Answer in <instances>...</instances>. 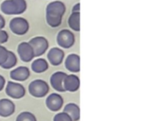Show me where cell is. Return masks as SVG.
<instances>
[{"label":"cell","mask_w":157,"mask_h":121,"mask_svg":"<svg viewBox=\"0 0 157 121\" xmlns=\"http://www.w3.org/2000/svg\"><path fill=\"white\" fill-rule=\"evenodd\" d=\"M56 40L60 47L63 49H69L75 44V38L73 32L70 31L69 29H63L59 31Z\"/></svg>","instance_id":"cell-6"},{"label":"cell","mask_w":157,"mask_h":121,"mask_svg":"<svg viewBox=\"0 0 157 121\" xmlns=\"http://www.w3.org/2000/svg\"><path fill=\"white\" fill-rule=\"evenodd\" d=\"M66 7L62 1H52L46 6V22L52 28H57L62 24Z\"/></svg>","instance_id":"cell-1"},{"label":"cell","mask_w":157,"mask_h":121,"mask_svg":"<svg viewBox=\"0 0 157 121\" xmlns=\"http://www.w3.org/2000/svg\"><path fill=\"white\" fill-rule=\"evenodd\" d=\"M53 121H73V119L67 113L63 112V113H58L57 115H55L53 117Z\"/></svg>","instance_id":"cell-21"},{"label":"cell","mask_w":157,"mask_h":121,"mask_svg":"<svg viewBox=\"0 0 157 121\" xmlns=\"http://www.w3.org/2000/svg\"><path fill=\"white\" fill-rule=\"evenodd\" d=\"M63 112L67 113L73 121H78L80 119V108L75 103H70L66 105L63 108Z\"/></svg>","instance_id":"cell-16"},{"label":"cell","mask_w":157,"mask_h":121,"mask_svg":"<svg viewBox=\"0 0 157 121\" xmlns=\"http://www.w3.org/2000/svg\"><path fill=\"white\" fill-rule=\"evenodd\" d=\"M73 12H80V3H77L73 7Z\"/></svg>","instance_id":"cell-26"},{"label":"cell","mask_w":157,"mask_h":121,"mask_svg":"<svg viewBox=\"0 0 157 121\" xmlns=\"http://www.w3.org/2000/svg\"><path fill=\"white\" fill-rule=\"evenodd\" d=\"M31 69L36 74H42L49 69V63L45 59H36L31 63Z\"/></svg>","instance_id":"cell-17"},{"label":"cell","mask_w":157,"mask_h":121,"mask_svg":"<svg viewBox=\"0 0 157 121\" xmlns=\"http://www.w3.org/2000/svg\"><path fill=\"white\" fill-rule=\"evenodd\" d=\"M6 26V20L2 15H0V29H3Z\"/></svg>","instance_id":"cell-25"},{"label":"cell","mask_w":157,"mask_h":121,"mask_svg":"<svg viewBox=\"0 0 157 121\" xmlns=\"http://www.w3.org/2000/svg\"><path fill=\"white\" fill-rule=\"evenodd\" d=\"M63 105V98L59 94H51L46 98V107L49 110L56 112L62 109Z\"/></svg>","instance_id":"cell-9"},{"label":"cell","mask_w":157,"mask_h":121,"mask_svg":"<svg viewBox=\"0 0 157 121\" xmlns=\"http://www.w3.org/2000/svg\"><path fill=\"white\" fill-rule=\"evenodd\" d=\"M68 25L71 29L80 31V12H73L68 18Z\"/></svg>","instance_id":"cell-18"},{"label":"cell","mask_w":157,"mask_h":121,"mask_svg":"<svg viewBox=\"0 0 157 121\" xmlns=\"http://www.w3.org/2000/svg\"><path fill=\"white\" fill-rule=\"evenodd\" d=\"M50 91V86L49 85L40 79H37L32 81L29 85V94L37 98H41L44 97L45 96L48 95Z\"/></svg>","instance_id":"cell-3"},{"label":"cell","mask_w":157,"mask_h":121,"mask_svg":"<svg viewBox=\"0 0 157 121\" xmlns=\"http://www.w3.org/2000/svg\"><path fill=\"white\" fill-rule=\"evenodd\" d=\"M5 15H21L27 10L26 0H5L0 6Z\"/></svg>","instance_id":"cell-2"},{"label":"cell","mask_w":157,"mask_h":121,"mask_svg":"<svg viewBox=\"0 0 157 121\" xmlns=\"http://www.w3.org/2000/svg\"><path fill=\"white\" fill-rule=\"evenodd\" d=\"M47 58L52 65L58 66L62 64L64 59V51L60 48H52L49 51Z\"/></svg>","instance_id":"cell-10"},{"label":"cell","mask_w":157,"mask_h":121,"mask_svg":"<svg viewBox=\"0 0 157 121\" xmlns=\"http://www.w3.org/2000/svg\"><path fill=\"white\" fill-rule=\"evenodd\" d=\"M17 63V56L16 54L11 51H8V53H7V58L6 60V62L1 65V67L3 69H11L13 67H15Z\"/></svg>","instance_id":"cell-19"},{"label":"cell","mask_w":157,"mask_h":121,"mask_svg":"<svg viewBox=\"0 0 157 121\" xmlns=\"http://www.w3.org/2000/svg\"><path fill=\"white\" fill-rule=\"evenodd\" d=\"M29 75H30V72L29 68L25 66H19L12 70L10 73V78L14 81H18V82L26 81L29 77Z\"/></svg>","instance_id":"cell-15"},{"label":"cell","mask_w":157,"mask_h":121,"mask_svg":"<svg viewBox=\"0 0 157 121\" xmlns=\"http://www.w3.org/2000/svg\"><path fill=\"white\" fill-rule=\"evenodd\" d=\"M16 121H37V119L32 113L25 111V112L20 113L17 117Z\"/></svg>","instance_id":"cell-20"},{"label":"cell","mask_w":157,"mask_h":121,"mask_svg":"<svg viewBox=\"0 0 157 121\" xmlns=\"http://www.w3.org/2000/svg\"><path fill=\"white\" fill-rule=\"evenodd\" d=\"M29 43L30 44V46L32 47L34 51L35 57H40L43 55L49 48V41L47 40L46 38L41 37V36L32 38L29 41Z\"/></svg>","instance_id":"cell-5"},{"label":"cell","mask_w":157,"mask_h":121,"mask_svg":"<svg viewBox=\"0 0 157 121\" xmlns=\"http://www.w3.org/2000/svg\"><path fill=\"white\" fill-rule=\"evenodd\" d=\"M63 88L68 92H76L80 87V79L75 74H67L63 83Z\"/></svg>","instance_id":"cell-11"},{"label":"cell","mask_w":157,"mask_h":121,"mask_svg":"<svg viewBox=\"0 0 157 121\" xmlns=\"http://www.w3.org/2000/svg\"><path fill=\"white\" fill-rule=\"evenodd\" d=\"M17 53H18L19 58L21 59V61L24 62H29L35 57L34 51H33L32 47L30 46V44L29 42H26V41H23L18 44Z\"/></svg>","instance_id":"cell-8"},{"label":"cell","mask_w":157,"mask_h":121,"mask_svg":"<svg viewBox=\"0 0 157 121\" xmlns=\"http://www.w3.org/2000/svg\"><path fill=\"white\" fill-rule=\"evenodd\" d=\"M6 85V79L4 78V76L0 75V91H2L5 87Z\"/></svg>","instance_id":"cell-24"},{"label":"cell","mask_w":157,"mask_h":121,"mask_svg":"<svg viewBox=\"0 0 157 121\" xmlns=\"http://www.w3.org/2000/svg\"><path fill=\"white\" fill-rule=\"evenodd\" d=\"M9 28L16 35H25L29 29V24L28 20L21 17H14L9 22Z\"/></svg>","instance_id":"cell-4"},{"label":"cell","mask_w":157,"mask_h":121,"mask_svg":"<svg viewBox=\"0 0 157 121\" xmlns=\"http://www.w3.org/2000/svg\"><path fill=\"white\" fill-rule=\"evenodd\" d=\"M65 68L71 73H79L80 72V56L77 54H70L67 56L64 62Z\"/></svg>","instance_id":"cell-12"},{"label":"cell","mask_w":157,"mask_h":121,"mask_svg":"<svg viewBox=\"0 0 157 121\" xmlns=\"http://www.w3.org/2000/svg\"><path fill=\"white\" fill-rule=\"evenodd\" d=\"M16 107L15 104L6 98L0 99V117L8 118L15 113Z\"/></svg>","instance_id":"cell-13"},{"label":"cell","mask_w":157,"mask_h":121,"mask_svg":"<svg viewBox=\"0 0 157 121\" xmlns=\"http://www.w3.org/2000/svg\"><path fill=\"white\" fill-rule=\"evenodd\" d=\"M7 53H8V50H6V47L0 44V66L6 62L7 58Z\"/></svg>","instance_id":"cell-22"},{"label":"cell","mask_w":157,"mask_h":121,"mask_svg":"<svg viewBox=\"0 0 157 121\" xmlns=\"http://www.w3.org/2000/svg\"><path fill=\"white\" fill-rule=\"evenodd\" d=\"M8 40V34L6 30L0 29V44H4Z\"/></svg>","instance_id":"cell-23"},{"label":"cell","mask_w":157,"mask_h":121,"mask_svg":"<svg viewBox=\"0 0 157 121\" xmlns=\"http://www.w3.org/2000/svg\"><path fill=\"white\" fill-rule=\"evenodd\" d=\"M66 75L67 74L63 72H56L51 76L50 82L54 90H56L58 92H65L63 83V80L66 77Z\"/></svg>","instance_id":"cell-14"},{"label":"cell","mask_w":157,"mask_h":121,"mask_svg":"<svg viewBox=\"0 0 157 121\" xmlns=\"http://www.w3.org/2000/svg\"><path fill=\"white\" fill-rule=\"evenodd\" d=\"M6 94L11 98L20 99V98L25 96L26 89L20 84L9 81L6 85Z\"/></svg>","instance_id":"cell-7"}]
</instances>
